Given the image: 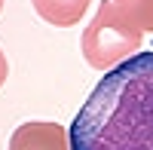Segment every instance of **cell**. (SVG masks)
Segmentation results:
<instances>
[{"instance_id": "cell-1", "label": "cell", "mask_w": 153, "mask_h": 150, "mask_svg": "<svg viewBox=\"0 0 153 150\" xmlns=\"http://www.w3.org/2000/svg\"><path fill=\"white\" fill-rule=\"evenodd\" d=\"M71 150H153V49L110 68L68 129Z\"/></svg>"}, {"instance_id": "cell-2", "label": "cell", "mask_w": 153, "mask_h": 150, "mask_svg": "<svg viewBox=\"0 0 153 150\" xmlns=\"http://www.w3.org/2000/svg\"><path fill=\"white\" fill-rule=\"evenodd\" d=\"M80 46H83V58L95 71H110L141 49V31L132 22H126L110 0H104L95 19L86 25Z\"/></svg>"}, {"instance_id": "cell-4", "label": "cell", "mask_w": 153, "mask_h": 150, "mask_svg": "<svg viewBox=\"0 0 153 150\" xmlns=\"http://www.w3.org/2000/svg\"><path fill=\"white\" fill-rule=\"evenodd\" d=\"M89 3L92 0H31L34 12L55 28H71V25L83 22Z\"/></svg>"}, {"instance_id": "cell-5", "label": "cell", "mask_w": 153, "mask_h": 150, "mask_svg": "<svg viewBox=\"0 0 153 150\" xmlns=\"http://www.w3.org/2000/svg\"><path fill=\"white\" fill-rule=\"evenodd\" d=\"M120 9V16L126 22H132L138 31H150L153 34V0H110Z\"/></svg>"}, {"instance_id": "cell-6", "label": "cell", "mask_w": 153, "mask_h": 150, "mask_svg": "<svg viewBox=\"0 0 153 150\" xmlns=\"http://www.w3.org/2000/svg\"><path fill=\"white\" fill-rule=\"evenodd\" d=\"M6 74H9V65H6V55H3V49H0V86L6 83Z\"/></svg>"}, {"instance_id": "cell-7", "label": "cell", "mask_w": 153, "mask_h": 150, "mask_svg": "<svg viewBox=\"0 0 153 150\" xmlns=\"http://www.w3.org/2000/svg\"><path fill=\"white\" fill-rule=\"evenodd\" d=\"M0 9H3V0H0Z\"/></svg>"}, {"instance_id": "cell-3", "label": "cell", "mask_w": 153, "mask_h": 150, "mask_svg": "<svg viewBox=\"0 0 153 150\" xmlns=\"http://www.w3.org/2000/svg\"><path fill=\"white\" fill-rule=\"evenodd\" d=\"M9 150H71L68 129L49 120H31L12 132Z\"/></svg>"}]
</instances>
